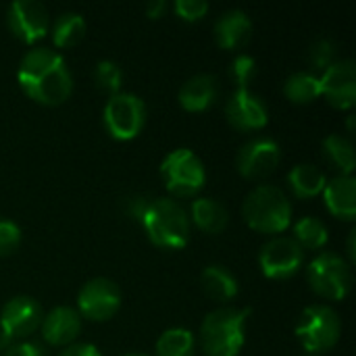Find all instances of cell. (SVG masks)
Listing matches in <instances>:
<instances>
[{
	"label": "cell",
	"mask_w": 356,
	"mask_h": 356,
	"mask_svg": "<svg viewBox=\"0 0 356 356\" xmlns=\"http://www.w3.org/2000/svg\"><path fill=\"white\" fill-rule=\"evenodd\" d=\"M121 356H150V355H144V353H127V355H121Z\"/></svg>",
	"instance_id": "ab89813d"
},
{
	"label": "cell",
	"mask_w": 356,
	"mask_h": 356,
	"mask_svg": "<svg viewBox=\"0 0 356 356\" xmlns=\"http://www.w3.org/2000/svg\"><path fill=\"white\" fill-rule=\"evenodd\" d=\"M156 356H194L196 336L186 327H169L156 340Z\"/></svg>",
	"instance_id": "484cf974"
},
{
	"label": "cell",
	"mask_w": 356,
	"mask_h": 356,
	"mask_svg": "<svg viewBox=\"0 0 356 356\" xmlns=\"http://www.w3.org/2000/svg\"><path fill=\"white\" fill-rule=\"evenodd\" d=\"M311 290L325 300H344L353 288V265L338 252H321L307 267Z\"/></svg>",
	"instance_id": "52a82bcc"
},
{
	"label": "cell",
	"mask_w": 356,
	"mask_h": 356,
	"mask_svg": "<svg viewBox=\"0 0 356 356\" xmlns=\"http://www.w3.org/2000/svg\"><path fill=\"white\" fill-rule=\"evenodd\" d=\"M10 31L25 44H35L50 29V15L38 0H17L6 10Z\"/></svg>",
	"instance_id": "4fadbf2b"
},
{
	"label": "cell",
	"mask_w": 356,
	"mask_h": 356,
	"mask_svg": "<svg viewBox=\"0 0 356 356\" xmlns=\"http://www.w3.org/2000/svg\"><path fill=\"white\" fill-rule=\"evenodd\" d=\"M58 356H102L94 344H69L65 346Z\"/></svg>",
	"instance_id": "836d02e7"
},
{
	"label": "cell",
	"mask_w": 356,
	"mask_h": 356,
	"mask_svg": "<svg viewBox=\"0 0 356 356\" xmlns=\"http://www.w3.org/2000/svg\"><path fill=\"white\" fill-rule=\"evenodd\" d=\"M21 244V227L10 219H0V257L13 254Z\"/></svg>",
	"instance_id": "4dcf8cb0"
},
{
	"label": "cell",
	"mask_w": 356,
	"mask_h": 356,
	"mask_svg": "<svg viewBox=\"0 0 356 356\" xmlns=\"http://www.w3.org/2000/svg\"><path fill=\"white\" fill-rule=\"evenodd\" d=\"M94 81H96V88L108 96H115L121 92V83H123V71L121 67L115 63V60H108V58H102L96 63V69H94Z\"/></svg>",
	"instance_id": "83f0119b"
},
{
	"label": "cell",
	"mask_w": 356,
	"mask_h": 356,
	"mask_svg": "<svg viewBox=\"0 0 356 356\" xmlns=\"http://www.w3.org/2000/svg\"><path fill=\"white\" fill-rule=\"evenodd\" d=\"M213 33L221 48L236 50L250 40L252 19L248 17V13H244L240 8H229L217 17L215 25H213Z\"/></svg>",
	"instance_id": "e0dca14e"
},
{
	"label": "cell",
	"mask_w": 356,
	"mask_h": 356,
	"mask_svg": "<svg viewBox=\"0 0 356 356\" xmlns=\"http://www.w3.org/2000/svg\"><path fill=\"white\" fill-rule=\"evenodd\" d=\"M229 75L236 83V90H248L250 83L257 79L259 75V65H257V58L250 56V54H238L234 60H232V67H229Z\"/></svg>",
	"instance_id": "f1b7e54d"
},
{
	"label": "cell",
	"mask_w": 356,
	"mask_h": 356,
	"mask_svg": "<svg viewBox=\"0 0 356 356\" xmlns=\"http://www.w3.org/2000/svg\"><path fill=\"white\" fill-rule=\"evenodd\" d=\"M348 131H355V115H348Z\"/></svg>",
	"instance_id": "f35d334b"
},
{
	"label": "cell",
	"mask_w": 356,
	"mask_h": 356,
	"mask_svg": "<svg viewBox=\"0 0 356 356\" xmlns=\"http://www.w3.org/2000/svg\"><path fill=\"white\" fill-rule=\"evenodd\" d=\"M190 215H192L190 219L194 221V225H196L200 232L211 234V236L221 234V232L227 227V223H229V213H227V209H225L219 200L209 198V196L196 198V200L192 202V207H190Z\"/></svg>",
	"instance_id": "ffe728a7"
},
{
	"label": "cell",
	"mask_w": 356,
	"mask_h": 356,
	"mask_svg": "<svg viewBox=\"0 0 356 356\" xmlns=\"http://www.w3.org/2000/svg\"><path fill=\"white\" fill-rule=\"evenodd\" d=\"M102 121L115 140H134L146 123V104L131 92H119L108 96L102 111Z\"/></svg>",
	"instance_id": "ba28073f"
},
{
	"label": "cell",
	"mask_w": 356,
	"mask_h": 356,
	"mask_svg": "<svg viewBox=\"0 0 356 356\" xmlns=\"http://www.w3.org/2000/svg\"><path fill=\"white\" fill-rule=\"evenodd\" d=\"M321 96L336 108H353L356 102V67L353 58H338L321 75Z\"/></svg>",
	"instance_id": "5bb4252c"
},
{
	"label": "cell",
	"mask_w": 356,
	"mask_h": 356,
	"mask_svg": "<svg viewBox=\"0 0 356 356\" xmlns=\"http://www.w3.org/2000/svg\"><path fill=\"white\" fill-rule=\"evenodd\" d=\"M325 161L338 171V175H355L356 154L353 140L342 134H330L321 144Z\"/></svg>",
	"instance_id": "603a6c76"
},
{
	"label": "cell",
	"mask_w": 356,
	"mask_h": 356,
	"mask_svg": "<svg viewBox=\"0 0 356 356\" xmlns=\"http://www.w3.org/2000/svg\"><path fill=\"white\" fill-rule=\"evenodd\" d=\"M50 33H52V42L56 44V48L75 46L86 33V19H83L81 13L65 10L54 19L52 27H50Z\"/></svg>",
	"instance_id": "d4e9b609"
},
{
	"label": "cell",
	"mask_w": 356,
	"mask_h": 356,
	"mask_svg": "<svg viewBox=\"0 0 356 356\" xmlns=\"http://www.w3.org/2000/svg\"><path fill=\"white\" fill-rule=\"evenodd\" d=\"M242 215L254 232L282 234L292 223V202L282 188L273 184H261L244 198Z\"/></svg>",
	"instance_id": "277c9868"
},
{
	"label": "cell",
	"mask_w": 356,
	"mask_h": 356,
	"mask_svg": "<svg viewBox=\"0 0 356 356\" xmlns=\"http://www.w3.org/2000/svg\"><path fill=\"white\" fill-rule=\"evenodd\" d=\"M327 211L342 219V221H355L356 217V179L355 175H336L325 184V190L321 192Z\"/></svg>",
	"instance_id": "ac0fdd59"
},
{
	"label": "cell",
	"mask_w": 356,
	"mask_h": 356,
	"mask_svg": "<svg viewBox=\"0 0 356 356\" xmlns=\"http://www.w3.org/2000/svg\"><path fill=\"white\" fill-rule=\"evenodd\" d=\"M296 338L302 348L311 355L332 350L342 334V321L338 313L327 305H311L307 307L294 327Z\"/></svg>",
	"instance_id": "8992f818"
},
{
	"label": "cell",
	"mask_w": 356,
	"mask_h": 356,
	"mask_svg": "<svg viewBox=\"0 0 356 356\" xmlns=\"http://www.w3.org/2000/svg\"><path fill=\"white\" fill-rule=\"evenodd\" d=\"M292 240L302 248V250H321L327 240V225L317 219V217H302L294 223V236Z\"/></svg>",
	"instance_id": "4316f807"
},
{
	"label": "cell",
	"mask_w": 356,
	"mask_h": 356,
	"mask_svg": "<svg viewBox=\"0 0 356 356\" xmlns=\"http://www.w3.org/2000/svg\"><path fill=\"white\" fill-rule=\"evenodd\" d=\"M123 296L119 286L108 277L88 280L77 294V313L90 321H106L121 309Z\"/></svg>",
	"instance_id": "9c48e42d"
},
{
	"label": "cell",
	"mask_w": 356,
	"mask_h": 356,
	"mask_svg": "<svg viewBox=\"0 0 356 356\" xmlns=\"http://www.w3.org/2000/svg\"><path fill=\"white\" fill-rule=\"evenodd\" d=\"M219 96V81L211 73H196L179 88V104L190 113L207 111Z\"/></svg>",
	"instance_id": "d6986e66"
},
{
	"label": "cell",
	"mask_w": 356,
	"mask_h": 356,
	"mask_svg": "<svg viewBox=\"0 0 356 356\" xmlns=\"http://www.w3.org/2000/svg\"><path fill=\"white\" fill-rule=\"evenodd\" d=\"M327 175L323 169L311 163L294 165L288 173V186L296 198H315L325 190Z\"/></svg>",
	"instance_id": "7402d4cb"
},
{
	"label": "cell",
	"mask_w": 356,
	"mask_h": 356,
	"mask_svg": "<svg viewBox=\"0 0 356 356\" xmlns=\"http://www.w3.org/2000/svg\"><path fill=\"white\" fill-rule=\"evenodd\" d=\"M21 90L40 104H63L73 92V77L60 52L46 46L29 48L17 69Z\"/></svg>",
	"instance_id": "6da1fadb"
},
{
	"label": "cell",
	"mask_w": 356,
	"mask_h": 356,
	"mask_svg": "<svg viewBox=\"0 0 356 356\" xmlns=\"http://www.w3.org/2000/svg\"><path fill=\"white\" fill-rule=\"evenodd\" d=\"M44 319V311L40 307V302L31 296H15L10 298L2 311H0V332L10 340H23L27 336H31Z\"/></svg>",
	"instance_id": "8fae6325"
},
{
	"label": "cell",
	"mask_w": 356,
	"mask_h": 356,
	"mask_svg": "<svg viewBox=\"0 0 356 356\" xmlns=\"http://www.w3.org/2000/svg\"><path fill=\"white\" fill-rule=\"evenodd\" d=\"M161 177L171 198H192L202 190L207 171L194 150L175 148L163 159Z\"/></svg>",
	"instance_id": "5b68a950"
},
{
	"label": "cell",
	"mask_w": 356,
	"mask_h": 356,
	"mask_svg": "<svg viewBox=\"0 0 356 356\" xmlns=\"http://www.w3.org/2000/svg\"><path fill=\"white\" fill-rule=\"evenodd\" d=\"M200 284H202L204 294L217 302H229L240 292V284L236 275L223 265H209L200 273Z\"/></svg>",
	"instance_id": "44dd1931"
},
{
	"label": "cell",
	"mask_w": 356,
	"mask_h": 356,
	"mask_svg": "<svg viewBox=\"0 0 356 356\" xmlns=\"http://www.w3.org/2000/svg\"><path fill=\"white\" fill-rule=\"evenodd\" d=\"M13 344H15V342H10V340H8V338H6V336L0 332V353H6V350L13 346Z\"/></svg>",
	"instance_id": "74e56055"
},
{
	"label": "cell",
	"mask_w": 356,
	"mask_h": 356,
	"mask_svg": "<svg viewBox=\"0 0 356 356\" xmlns=\"http://www.w3.org/2000/svg\"><path fill=\"white\" fill-rule=\"evenodd\" d=\"M173 10L179 19L194 23V21H200L202 17H207L209 2H204V0H175Z\"/></svg>",
	"instance_id": "1f68e13d"
},
{
	"label": "cell",
	"mask_w": 356,
	"mask_h": 356,
	"mask_svg": "<svg viewBox=\"0 0 356 356\" xmlns=\"http://www.w3.org/2000/svg\"><path fill=\"white\" fill-rule=\"evenodd\" d=\"M227 121L242 131L263 129L269 121V108L265 100L250 90H236L225 104Z\"/></svg>",
	"instance_id": "9a60e30c"
},
{
	"label": "cell",
	"mask_w": 356,
	"mask_h": 356,
	"mask_svg": "<svg viewBox=\"0 0 356 356\" xmlns=\"http://www.w3.org/2000/svg\"><path fill=\"white\" fill-rule=\"evenodd\" d=\"M250 309L221 307L200 323V348L207 356H238L246 342Z\"/></svg>",
	"instance_id": "3957f363"
},
{
	"label": "cell",
	"mask_w": 356,
	"mask_h": 356,
	"mask_svg": "<svg viewBox=\"0 0 356 356\" xmlns=\"http://www.w3.org/2000/svg\"><path fill=\"white\" fill-rule=\"evenodd\" d=\"M148 240L165 250H181L190 242L188 211L171 196L150 198L140 219Z\"/></svg>",
	"instance_id": "7a4b0ae2"
},
{
	"label": "cell",
	"mask_w": 356,
	"mask_h": 356,
	"mask_svg": "<svg viewBox=\"0 0 356 356\" xmlns=\"http://www.w3.org/2000/svg\"><path fill=\"white\" fill-rule=\"evenodd\" d=\"M282 161L280 144L269 136L248 140L236 156V167L246 179H261L271 175Z\"/></svg>",
	"instance_id": "7c38bea8"
},
{
	"label": "cell",
	"mask_w": 356,
	"mask_h": 356,
	"mask_svg": "<svg viewBox=\"0 0 356 356\" xmlns=\"http://www.w3.org/2000/svg\"><path fill=\"white\" fill-rule=\"evenodd\" d=\"M42 338L50 346H69L81 332V317L73 307H54L42 319Z\"/></svg>",
	"instance_id": "2e32d148"
},
{
	"label": "cell",
	"mask_w": 356,
	"mask_h": 356,
	"mask_svg": "<svg viewBox=\"0 0 356 356\" xmlns=\"http://www.w3.org/2000/svg\"><path fill=\"white\" fill-rule=\"evenodd\" d=\"M355 238H356V232L353 229L350 234H348V242H346V252H348V263L353 265L356 261V250H355Z\"/></svg>",
	"instance_id": "8d00e7d4"
},
{
	"label": "cell",
	"mask_w": 356,
	"mask_h": 356,
	"mask_svg": "<svg viewBox=\"0 0 356 356\" xmlns=\"http://www.w3.org/2000/svg\"><path fill=\"white\" fill-rule=\"evenodd\" d=\"M284 94L296 104H309L321 96V81L315 71H296L284 81Z\"/></svg>",
	"instance_id": "cb8c5ba5"
},
{
	"label": "cell",
	"mask_w": 356,
	"mask_h": 356,
	"mask_svg": "<svg viewBox=\"0 0 356 356\" xmlns=\"http://www.w3.org/2000/svg\"><path fill=\"white\" fill-rule=\"evenodd\" d=\"M167 8H169V4H167L165 0H150V2L146 4V15H148L150 19H161V17L165 15Z\"/></svg>",
	"instance_id": "d590c367"
},
{
	"label": "cell",
	"mask_w": 356,
	"mask_h": 356,
	"mask_svg": "<svg viewBox=\"0 0 356 356\" xmlns=\"http://www.w3.org/2000/svg\"><path fill=\"white\" fill-rule=\"evenodd\" d=\"M148 202H150V198H146V196H134V198L127 200V213L136 221H140L142 215H144V211H146V207H148Z\"/></svg>",
	"instance_id": "e575fe53"
},
{
	"label": "cell",
	"mask_w": 356,
	"mask_h": 356,
	"mask_svg": "<svg viewBox=\"0 0 356 356\" xmlns=\"http://www.w3.org/2000/svg\"><path fill=\"white\" fill-rule=\"evenodd\" d=\"M309 60L313 65V69L325 71L332 63H336V46L330 38H319L313 42V46L309 48Z\"/></svg>",
	"instance_id": "f546056e"
},
{
	"label": "cell",
	"mask_w": 356,
	"mask_h": 356,
	"mask_svg": "<svg viewBox=\"0 0 356 356\" xmlns=\"http://www.w3.org/2000/svg\"><path fill=\"white\" fill-rule=\"evenodd\" d=\"M2 356H46L44 348L38 342H15Z\"/></svg>",
	"instance_id": "d6a6232c"
},
{
	"label": "cell",
	"mask_w": 356,
	"mask_h": 356,
	"mask_svg": "<svg viewBox=\"0 0 356 356\" xmlns=\"http://www.w3.org/2000/svg\"><path fill=\"white\" fill-rule=\"evenodd\" d=\"M305 263V250L290 236L271 238L259 252V265L269 280H288L300 271Z\"/></svg>",
	"instance_id": "30bf717a"
}]
</instances>
